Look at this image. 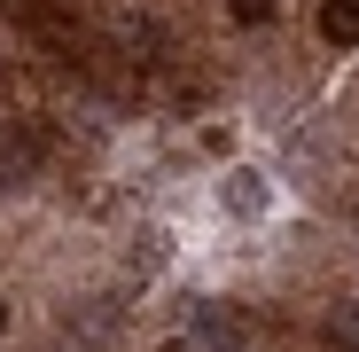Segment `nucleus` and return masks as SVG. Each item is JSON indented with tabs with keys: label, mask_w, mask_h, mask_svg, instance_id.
Instances as JSON below:
<instances>
[{
	"label": "nucleus",
	"mask_w": 359,
	"mask_h": 352,
	"mask_svg": "<svg viewBox=\"0 0 359 352\" xmlns=\"http://www.w3.org/2000/svg\"><path fill=\"white\" fill-rule=\"evenodd\" d=\"M188 329H196L203 352H250V321H243V306H226V298H196Z\"/></svg>",
	"instance_id": "f257e3e1"
},
{
	"label": "nucleus",
	"mask_w": 359,
	"mask_h": 352,
	"mask_svg": "<svg viewBox=\"0 0 359 352\" xmlns=\"http://www.w3.org/2000/svg\"><path fill=\"white\" fill-rule=\"evenodd\" d=\"M63 337H71L79 352H102V344L117 337V306H109V298H79V306H63Z\"/></svg>",
	"instance_id": "f03ea898"
},
{
	"label": "nucleus",
	"mask_w": 359,
	"mask_h": 352,
	"mask_svg": "<svg viewBox=\"0 0 359 352\" xmlns=\"http://www.w3.org/2000/svg\"><path fill=\"white\" fill-rule=\"evenodd\" d=\"M320 39L359 47V0H320Z\"/></svg>",
	"instance_id": "7ed1b4c3"
},
{
	"label": "nucleus",
	"mask_w": 359,
	"mask_h": 352,
	"mask_svg": "<svg viewBox=\"0 0 359 352\" xmlns=\"http://www.w3.org/2000/svg\"><path fill=\"white\" fill-rule=\"evenodd\" d=\"M226 211H266V181H250V172H234V181H226Z\"/></svg>",
	"instance_id": "20e7f679"
},
{
	"label": "nucleus",
	"mask_w": 359,
	"mask_h": 352,
	"mask_svg": "<svg viewBox=\"0 0 359 352\" xmlns=\"http://www.w3.org/2000/svg\"><path fill=\"white\" fill-rule=\"evenodd\" d=\"M226 8H234V24H273L281 0H226Z\"/></svg>",
	"instance_id": "39448f33"
},
{
	"label": "nucleus",
	"mask_w": 359,
	"mask_h": 352,
	"mask_svg": "<svg viewBox=\"0 0 359 352\" xmlns=\"http://www.w3.org/2000/svg\"><path fill=\"white\" fill-rule=\"evenodd\" d=\"M0 8H8L16 24H47V0H0Z\"/></svg>",
	"instance_id": "423d86ee"
},
{
	"label": "nucleus",
	"mask_w": 359,
	"mask_h": 352,
	"mask_svg": "<svg viewBox=\"0 0 359 352\" xmlns=\"http://www.w3.org/2000/svg\"><path fill=\"white\" fill-rule=\"evenodd\" d=\"M0 329H8V306H0Z\"/></svg>",
	"instance_id": "0eeeda50"
},
{
	"label": "nucleus",
	"mask_w": 359,
	"mask_h": 352,
	"mask_svg": "<svg viewBox=\"0 0 359 352\" xmlns=\"http://www.w3.org/2000/svg\"><path fill=\"white\" fill-rule=\"evenodd\" d=\"M156 352H180V344H156Z\"/></svg>",
	"instance_id": "6e6552de"
}]
</instances>
